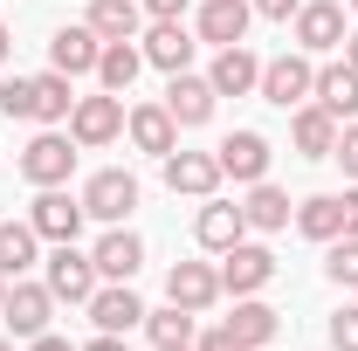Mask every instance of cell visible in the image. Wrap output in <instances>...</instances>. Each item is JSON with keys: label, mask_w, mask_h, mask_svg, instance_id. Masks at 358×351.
<instances>
[{"label": "cell", "mask_w": 358, "mask_h": 351, "mask_svg": "<svg viewBox=\"0 0 358 351\" xmlns=\"http://www.w3.org/2000/svg\"><path fill=\"white\" fill-rule=\"evenodd\" d=\"M42 282H48V296H55V303H90L103 275H96L90 255H76V241H55V255L42 262Z\"/></svg>", "instance_id": "6da1fadb"}, {"label": "cell", "mask_w": 358, "mask_h": 351, "mask_svg": "<svg viewBox=\"0 0 358 351\" xmlns=\"http://www.w3.org/2000/svg\"><path fill=\"white\" fill-rule=\"evenodd\" d=\"M76 173V138L69 131H35L28 152H21V179L28 186H69Z\"/></svg>", "instance_id": "7a4b0ae2"}, {"label": "cell", "mask_w": 358, "mask_h": 351, "mask_svg": "<svg viewBox=\"0 0 358 351\" xmlns=\"http://www.w3.org/2000/svg\"><path fill=\"white\" fill-rule=\"evenodd\" d=\"M268 282H275V255H268L262 241L241 234V241L221 255V296H262Z\"/></svg>", "instance_id": "3957f363"}, {"label": "cell", "mask_w": 358, "mask_h": 351, "mask_svg": "<svg viewBox=\"0 0 358 351\" xmlns=\"http://www.w3.org/2000/svg\"><path fill=\"white\" fill-rule=\"evenodd\" d=\"M69 138L83 145V152H96V145H117L124 138V96H76V110H69Z\"/></svg>", "instance_id": "277c9868"}, {"label": "cell", "mask_w": 358, "mask_h": 351, "mask_svg": "<svg viewBox=\"0 0 358 351\" xmlns=\"http://www.w3.org/2000/svg\"><path fill=\"white\" fill-rule=\"evenodd\" d=\"M138 207V179L124 173V166H103V173H90L83 186V214L103 220V227H124V214Z\"/></svg>", "instance_id": "5b68a950"}, {"label": "cell", "mask_w": 358, "mask_h": 351, "mask_svg": "<svg viewBox=\"0 0 358 351\" xmlns=\"http://www.w3.org/2000/svg\"><path fill=\"white\" fill-rule=\"evenodd\" d=\"M317 89V69L303 48H289V55H275V62H262V96L275 103V110H296V103H310Z\"/></svg>", "instance_id": "8992f818"}, {"label": "cell", "mask_w": 358, "mask_h": 351, "mask_svg": "<svg viewBox=\"0 0 358 351\" xmlns=\"http://www.w3.org/2000/svg\"><path fill=\"white\" fill-rule=\"evenodd\" d=\"M96 55H103V35L90 21H62L55 42H48V69H62L76 83V76H96Z\"/></svg>", "instance_id": "52a82bcc"}, {"label": "cell", "mask_w": 358, "mask_h": 351, "mask_svg": "<svg viewBox=\"0 0 358 351\" xmlns=\"http://www.w3.org/2000/svg\"><path fill=\"white\" fill-rule=\"evenodd\" d=\"M83 193H76V200H69V193H62V186H42V193H35V207H28V227H35V234H42V241H76V234H83Z\"/></svg>", "instance_id": "ba28073f"}, {"label": "cell", "mask_w": 358, "mask_h": 351, "mask_svg": "<svg viewBox=\"0 0 358 351\" xmlns=\"http://www.w3.org/2000/svg\"><path fill=\"white\" fill-rule=\"evenodd\" d=\"M214 159H221V179H234V186H255V179H268V138L262 131H227L221 145H214Z\"/></svg>", "instance_id": "9c48e42d"}, {"label": "cell", "mask_w": 358, "mask_h": 351, "mask_svg": "<svg viewBox=\"0 0 358 351\" xmlns=\"http://www.w3.org/2000/svg\"><path fill=\"white\" fill-rule=\"evenodd\" d=\"M345 7L338 0H303L296 7V48L303 55H331V48H345Z\"/></svg>", "instance_id": "30bf717a"}, {"label": "cell", "mask_w": 358, "mask_h": 351, "mask_svg": "<svg viewBox=\"0 0 358 351\" xmlns=\"http://www.w3.org/2000/svg\"><path fill=\"white\" fill-rule=\"evenodd\" d=\"M0 317H7V331L14 338H42L48 317H55V296H48V282H7V303H0Z\"/></svg>", "instance_id": "8fae6325"}, {"label": "cell", "mask_w": 358, "mask_h": 351, "mask_svg": "<svg viewBox=\"0 0 358 351\" xmlns=\"http://www.w3.org/2000/svg\"><path fill=\"white\" fill-rule=\"evenodd\" d=\"M83 310H90V324H96V331H110V338H124V331L145 324V303H138L131 282H96V296H90Z\"/></svg>", "instance_id": "7c38bea8"}, {"label": "cell", "mask_w": 358, "mask_h": 351, "mask_svg": "<svg viewBox=\"0 0 358 351\" xmlns=\"http://www.w3.org/2000/svg\"><path fill=\"white\" fill-rule=\"evenodd\" d=\"M166 186L193 193V200H214L221 193V159L214 152H166Z\"/></svg>", "instance_id": "4fadbf2b"}, {"label": "cell", "mask_w": 358, "mask_h": 351, "mask_svg": "<svg viewBox=\"0 0 358 351\" xmlns=\"http://www.w3.org/2000/svg\"><path fill=\"white\" fill-rule=\"evenodd\" d=\"M166 296H173L179 310H214L221 303V268H207V262H173V275H166Z\"/></svg>", "instance_id": "5bb4252c"}, {"label": "cell", "mask_w": 358, "mask_h": 351, "mask_svg": "<svg viewBox=\"0 0 358 351\" xmlns=\"http://www.w3.org/2000/svg\"><path fill=\"white\" fill-rule=\"evenodd\" d=\"M124 131H131L138 152H152V159H166V152H179V124L166 103H138V110H124Z\"/></svg>", "instance_id": "9a60e30c"}, {"label": "cell", "mask_w": 358, "mask_h": 351, "mask_svg": "<svg viewBox=\"0 0 358 351\" xmlns=\"http://www.w3.org/2000/svg\"><path fill=\"white\" fill-rule=\"evenodd\" d=\"M207 83H214V96H248V89H262V62H255V48L234 42L214 55V69H207Z\"/></svg>", "instance_id": "2e32d148"}, {"label": "cell", "mask_w": 358, "mask_h": 351, "mask_svg": "<svg viewBox=\"0 0 358 351\" xmlns=\"http://www.w3.org/2000/svg\"><path fill=\"white\" fill-rule=\"evenodd\" d=\"M90 262H96V275H103V282H131L138 262H145V241H138L131 227H110V234L90 248Z\"/></svg>", "instance_id": "e0dca14e"}, {"label": "cell", "mask_w": 358, "mask_h": 351, "mask_svg": "<svg viewBox=\"0 0 358 351\" xmlns=\"http://www.w3.org/2000/svg\"><path fill=\"white\" fill-rule=\"evenodd\" d=\"M248 21H255L248 0H207V7H200V42L234 48V42H248Z\"/></svg>", "instance_id": "ac0fdd59"}, {"label": "cell", "mask_w": 358, "mask_h": 351, "mask_svg": "<svg viewBox=\"0 0 358 351\" xmlns=\"http://www.w3.org/2000/svg\"><path fill=\"white\" fill-rule=\"evenodd\" d=\"M166 110H173V124H207L214 117V83L193 76V69H179L166 83Z\"/></svg>", "instance_id": "d6986e66"}, {"label": "cell", "mask_w": 358, "mask_h": 351, "mask_svg": "<svg viewBox=\"0 0 358 351\" xmlns=\"http://www.w3.org/2000/svg\"><path fill=\"white\" fill-rule=\"evenodd\" d=\"M289 138H296V152H303V159H331V152H338V117H331L324 103H296Z\"/></svg>", "instance_id": "ffe728a7"}, {"label": "cell", "mask_w": 358, "mask_h": 351, "mask_svg": "<svg viewBox=\"0 0 358 351\" xmlns=\"http://www.w3.org/2000/svg\"><path fill=\"white\" fill-rule=\"evenodd\" d=\"M310 103H324L331 117H345V124H352V117H358V69H352V62H324V69H317Z\"/></svg>", "instance_id": "44dd1931"}, {"label": "cell", "mask_w": 358, "mask_h": 351, "mask_svg": "<svg viewBox=\"0 0 358 351\" xmlns=\"http://www.w3.org/2000/svg\"><path fill=\"white\" fill-rule=\"evenodd\" d=\"M145 62L152 69H166V76H179L186 62H193V35H186V21H152V35H145Z\"/></svg>", "instance_id": "7402d4cb"}, {"label": "cell", "mask_w": 358, "mask_h": 351, "mask_svg": "<svg viewBox=\"0 0 358 351\" xmlns=\"http://www.w3.org/2000/svg\"><path fill=\"white\" fill-rule=\"evenodd\" d=\"M193 234H200V248H207V255H227V248L248 234V220H241V207H227V200H207L200 220H193Z\"/></svg>", "instance_id": "603a6c76"}, {"label": "cell", "mask_w": 358, "mask_h": 351, "mask_svg": "<svg viewBox=\"0 0 358 351\" xmlns=\"http://www.w3.org/2000/svg\"><path fill=\"white\" fill-rule=\"evenodd\" d=\"M227 331L241 338L248 351H262L275 331H282V310L275 303H262V296H234V317H227Z\"/></svg>", "instance_id": "cb8c5ba5"}, {"label": "cell", "mask_w": 358, "mask_h": 351, "mask_svg": "<svg viewBox=\"0 0 358 351\" xmlns=\"http://www.w3.org/2000/svg\"><path fill=\"white\" fill-rule=\"evenodd\" d=\"M138 69H145V48H138V42H103V55H96V83L110 89V96H124V89L138 83Z\"/></svg>", "instance_id": "d4e9b609"}, {"label": "cell", "mask_w": 358, "mask_h": 351, "mask_svg": "<svg viewBox=\"0 0 358 351\" xmlns=\"http://www.w3.org/2000/svg\"><path fill=\"white\" fill-rule=\"evenodd\" d=\"M241 220H248L255 234L289 227V193H282V186H268V179H255V186H248V200H241Z\"/></svg>", "instance_id": "484cf974"}, {"label": "cell", "mask_w": 358, "mask_h": 351, "mask_svg": "<svg viewBox=\"0 0 358 351\" xmlns=\"http://www.w3.org/2000/svg\"><path fill=\"white\" fill-rule=\"evenodd\" d=\"M83 21L103 35V42H138V21H145V7H138V0H90Z\"/></svg>", "instance_id": "4316f807"}, {"label": "cell", "mask_w": 358, "mask_h": 351, "mask_svg": "<svg viewBox=\"0 0 358 351\" xmlns=\"http://www.w3.org/2000/svg\"><path fill=\"white\" fill-rule=\"evenodd\" d=\"M296 227L331 248V241L345 234V193H317V200H303V207H296Z\"/></svg>", "instance_id": "83f0119b"}, {"label": "cell", "mask_w": 358, "mask_h": 351, "mask_svg": "<svg viewBox=\"0 0 358 351\" xmlns=\"http://www.w3.org/2000/svg\"><path fill=\"white\" fill-rule=\"evenodd\" d=\"M35 241H42V234H35L28 220H0V275H7V282L35 268Z\"/></svg>", "instance_id": "f1b7e54d"}, {"label": "cell", "mask_w": 358, "mask_h": 351, "mask_svg": "<svg viewBox=\"0 0 358 351\" xmlns=\"http://www.w3.org/2000/svg\"><path fill=\"white\" fill-rule=\"evenodd\" d=\"M69 110H76V89H69V76H62V69L35 76V124H69Z\"/></svg>", "instance_id": "f546056e"}, {"label": "cell", "mask_w": 358, "mask_h": 351, "mask_svg": "<svg viewBox=\"0 0 358 351\" xmlns=\"http://www.w3.org/2000/svg\"><path fill=\"white\" fill-rule=\"evenodd\" d=\"M145 331H152V345H159V351L193 345V338H200V331H193V310H179V303H166V310H145Z\"/></svg>", "instance_id": "4dcf8cb0"}, {"label": "cell", "mask_w": 358, "mask_h": 351, "mask_svg": "<svg viewBox=\"0 0 358 351\" xmlns=\"http://www.w3.org/2000/svg\"><path fill=\"white\" fill-rule=\"evenodd\" d=\"M324 275H331L338 289H358V234H338V241H331V262H324Z\"/></svg>", "instance_id": "1f68e13d"}, {"label": "cell", "mask_w": 358, "mask_h": 351, "mask_svg": "<svg viewBox=\"0 0 358 351\" xmlns=\"http://www.w3.org/2000/svg\"><path fill=\"white\" fill-rule=\"evenodd\" d=\"M0 117H35V76H7L0 83Z\"/></svg>", "instance_id": "d6a6232c"}, {"label": "cell", "mask_w": 358, "mask_h": 351, "mask_svg": "<svg viewBox=\"0 0 358 351\" xmlns=\"http://www.w3.org/2000/svg\"><path fill=\"white\" fill-rule=\"evenodd\" d=\"M331 351H358V310H338L331 317Z\"/></svg>", "instance_id": "836d02e7"}, {"label": "cell", "mask_w": 358, "mask_h": 351, "mask_svg": "<svg viewBox=\"0 0 358 351\" xmlns=\"http://www.w3.org/2000/svg\"><path fill=\"white\" fill-rule=\"evenodd\" d=\"M193 351H248V345H241L227 324H214V331H200V338H193Z\"/></svg>", "instance_id": "e575fe53"}, {"label": "cell", "mask_w": 358, "mask_h": 351, "mask_svg": "<svg viewBox=\"0 0 358 351\" xmlns=\"http://www.w3.org/2000/svg\"><path fill=\"white\" fill-rule=\"evenodd\" d=\"M331 159H338V166L358 179V124H345V131H338V152H331Z\"/></svg>", "instance_id": "d590c367"}, {"label": "cell", "mask_w": 358, "mask_h": 351, "mask_svg": "<svg viewBox=\"0 0 358 351\" xmlns=\"http://www.w3.org/2000/svg\"><path fill=\"white\" fill-rule=\"evenodd\" d=\"M248 7L268 14V21H296V7H303V0H248Z\"/></svg>", "instance_id": "8d00e7d4"}, {"label": "cell", "mask_w": 358, "mask_h": 351, "mask_svg": "<svg viewBox=\"0 0 358 351\" xmlns=\"http://www.w3.org/2000/svg\"><path fill=\"white\" fill-rule=\"evenodd\" d=\"M145 14H152V21H179V14H186V0H145Z\"/></svg>", "instance_id": "74e56055"}, {"label": "cell", "mask_w": 358, "mask_h": 351, "mask_svg": "<svg viewBox=\"0 0 358 351\" xmlns=\"http://www.w3.org/2000/svg\"><path fill=\"white\" fill-rule=\"evenodd\" d=\"M28 351H76L69 338H55V331H42V338H28Z\"/></svg>", "instance_id": "f35d334b"}, {"label": "cell", "mask_w": 358, "mask_h": 351, "mask_svg": "<svg viewBox=\"0 0 358 351\" xmlns=\"http://www.w3.org/2000/svg\"><path fill=\"white\" fill-rule=\"evenodd\" d=\"M83 351H131V345H124V338H110V331H96V338H90Z\"/></svg>", "instance_id": "ab89813d"}, {"label": "cell", "mask_w": 358, "mask_h": 351, "mask_svg": "<svg viewBox=\"0 0 358 351\" xmlns=\"http://www.w3.org/2000/svg\"><path fill=\"white\" fill-rule=\"evenodd\" d=\"M345 234H358V186L345 193Z\"/></svg>", "instance_id": "60d3db41"}, {"label": "cell", "mask_w": 358, "mask_h": 351, "mask_svg": "<svg viewBox=\"0 0 358 351\" xmlns=\"http://www.w3.org/2000/svg\"><path fill=\"white\" fill-rule=\"evenodd\" d=\"M345 62H352V69H358V28H352V35H345Z\"/></svg>", "instance_id": "b9f144b4"}, {"label": "cell", "mask_w": 358, "mask_h": 351, "mask_svg": "<svg viewBox=\"0 0 358 351\" xmlns=\"http://www.w3.org/2000/svg\"><path fill=\"white\" fill-rule=\"evenodd\" d=\"M7 55H14V35H7V28H0V62H7Z\"/></svg>", "instance_id": "7bdbcfd3"}, {"label": "cell", "mask_w": 358, "mask_h": 351, "mask_svg": "<svg viewBox=\"0 0 358 351\" xmlns=\"http://www.w3.org/2000/svg\"><path fill=\"white\" fill-rule=\"evenodd\" d=\"M0 303H7V275H0Z\"/></svg>", "instance_id": "ee69618b"}, {"label": "cell", "mask_w": 358, "mask_h": 351, "mask_svg": "<svg viewBox=\"0 0 358 351\" xmlns=\"http://www.w3.org/2000/svg\"><path fill=\"white\" fill-rule=\"evenodd\" d=\"M0 351H14V345H7V338H0Z\"/></svg>", "instance_id": "f6af8a7d"}, {"label": "cell", "mask_w": 358, "mask_h": 351, "mask_svg": "<svg viewBox=\"0 0 358 351\" xmlns=\"http://www.w3.org/2000/svg\"><path fill=\"white\" fill-rule=\"evenodd\" d=\"M173 351H193V345H173Z\"/></svg>", "instance_id": "bcb514c9"}, {"label": "cell", "mask_w": 358, "mask_h": 351, "mask_svg": "<svg viewBox=\"0 0 358 351\" xmlns=\"http://www.w3.org/2000/svg\"><path fill=\"white\" fill-rule=\"evenodd\" d=\"M352 14H358V0H352Z\"/></svg>", "instance_id": "7dc6e473"}]
</instances>
